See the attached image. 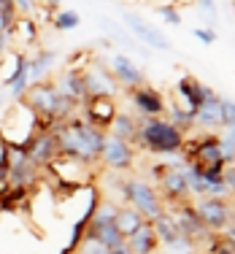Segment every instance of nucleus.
I'll list each match as a JSON object with an SVG mask.
<instances>
[{
	"label": "nucleus",
	"mask_w": 235,
	"mask_h": 254,
	"mask_svg": "<svg viewBox=\"0 0 235 254\" xmlns=\"http://www.w3.org/2000/svg\"><path fill=\"white\" fill-rule=\"evenodd\" d=\"M54 135H57V149L59 154L73 157L78 162H87L95 165L100 160V149H103L106 132L98 127L87 125L84 119H68V122L54 127Z\"/></svg>",
	"instance_id": "obj_1"
},
{
	"label": "nucleus",
	"mask_w": 235,
	"mask_h": 254,
	"mask_svg": "<svg viewBox=\"0 0 235 254\" xmlns=\"http://www.w3.org/2000/svg\"><path fill=\"white\" fill-rule=\"evenodd\" d=\"M152 227H154V233H157V238H160V246H168V244H173V241L178 238V227H176V222H173V216L168 214V208L162 211L157 219H152Z\"/></svg>",
	"instance_id": "obj_24"
},
{
	"label": "nucleus",
	"mask_w": 235,
	"mask_h": 254,
	"mask_svg": "<svg viewBox=\"0 0 235 254\" xmlns=\"http://www.w3.org/2000/svg\"><path fill=\"white\" fill-rule=\"evenodd\" d=\"M200 14L214 25L216 22V0H200Z\"/></svg>",
	"instance_id": "obj_34"
},
{
	"label": "nucleus",
	"mask_w": 235,
	"mask_h": 254,
	"mask_svg": "<svg viewBox=\"0 0 235 254\" xmlns=\"http://www.w3.org/2000/svg\"><path fill=\"white\" fill-rule=\"evenodd\" d=\"M192 35H195L200 44H206V46H211L216 41V33L214 30H206V27H197V30H192Z\"/></svg>",
	"instance_id": "obj_35"
},
{
	"label": "nucleus",
	"mask_w": 235,
	"mask_h": 254,
	"mask_svg": "<svg viewBox=\"0 0 235 254\" xmlns=\"http://www.w3.org/2000/svg\"><path fill=\"white\" fill-rule=\"evenodd\" d=\"M157 181H160V197L162 203H186L189 197V187L184 181V173L178 165H165V168H157Z\"/></svg>",
	"instance_id": "obj_7"
},
{
	"label": "nucleus",
	"mask_w": 235,
	"mask_h": 254,
	"mask_svg": "<svg viewBox=\"0 0 235 254\" xmlns=\"http://www.w3.org/2000/svg\"><path fill=\"white\" fill-rule=\"evenodd\" d=\"M135 143L152 154H176L184 149V132L176 130L168 119L154 117V119H143L138 125Z\"/></svg>",
	"instance_id": "obj_3"
},
{
	"label": "nucleus",
	"mask_w": 235,
	"mask_h": 254,
	"mask_svg": "<svg viewBox=\"0 0 235 254\" xmlns=\"http://www.w3.org/2000/svg\"><path fill=\"white\" fill-rule=\"evenodd\" d=\"M59 3H62V0H46V5H49V11H52V8H59Z\"/></svg>",
	"instance_id": "obj_39"
},
{
	"label": "nucleus",
	"mask_w": 235,
	"mask_h": 254,
	"mask_svg": "<svg viewBox=\"0 0 235 254\" xmlns=\"http://www.w3.org/2000/svg\"><path fill=\"white\" fill-rule=\"evenodd\" d=\"M143 216L138 214L135 208H130V205H119V211H117V219H114V225H117L119 230V235H122L124 241L130 238V235H135L138 233V227L143 225Z\"/></svg>",
	"instance_id": "obj_22"
},
{
	"label": "nucleus",
	"mask_w": 235,
	"mask_h": 254,
	"mask_svg": "<svg viewBox=\"0 0 235 254\" xmlns=\"http://www.w3.org/2000/svg\"><path fill=\"white\" fill-rule=\"evenodd\" d=\"M222 138H225L230 146H235V127H225V135H222Z\"/></svg>",
	"instance_id": "obj_38"
},
{
	"label": "nucleus",
	"mask_w": 235,
	"mask_h": 254,
	"mask_svg": "<svg viewBox=\"0 0 235 254\" xmlns=\"http://www.w3.org/2000/svg\"><path fill=\"white\" fill-rule=\"evenodd\" d=\"M195 125L206 127V130H216V127H222V98L214 92V89H208V95L203 98L200 106H197Z\"/></svg>",
	"instance_id": "obj_17"
},
{
	"label": "nucleus",
	"mask_w": 235,
	"mask_h": 254,
	"mask_svg": "<svg viewBox=\"0 0 235 254\" xmlns=\"http://www.w3.org/2000/svg\"><path fill=\"white\" fill-rule=\"evenodd\" d=\"M127 246L132 249V254H157V249H160V238H157L152 222H143V225L138 227V233L127 238Z\"/></svg>",
	"instance_id": "obj_19"
},
{
	"label": "nucleus",
	"mask_w": 235,
	"mask_h": 254,
	"mask_svg": "<svg viewBox=\"0 0 235 254\" xmlns=\"http://www.w3.org/2000/svg\"><path fill=\"white\" fill-rule=\"evenodd\" d=\"M138 125H141V122H138L132 114L117 111V117H114L111 127H108V135L122 138V141H127V143H135V138H138Z\"/></svg>",
	"instance_id": "obj_21"
},
{
	"label": "nucleus",
	"mask_w": 235,
	"mask_h": 254,
	"mask_svg": "<svg viewBox=\"0 0 235 254\" xmlns=\"http://www.w3.org/2000/svg\"><path fill=\"white\" fill-rule=\"evenodd\" d=\"M5 46H8V30H0V57L5 54Z\"/></svg>",
	"instance_id": "obj_37"
},
{
	"label": "nucleus",
	"mask_w": 235,
	"mask_h": 254,
	"mask_svg": "<svg viewBox=\"0 0 235 254\" xmlns=\"http://www.w3.org/2000/svg\"><path fill=\"white\" fill-rule=\"evenodd\" d=\"M162 249H165V254H195V241H189V238H184V235H178L173 244L162 246Z\"/></svg>",
	"instance_id": "obj_28"
},
{
	"label": "nucleus",
	"mask_w": 235,
	"mask_h": 254,
	"mask_svg": "<svg viewBox=\"0 0 235 254\" xmlns=\"http://www.w3.org/2000/svg\"><path fill=\"white\" fill-rule=\"evenodd\" d=\"M122 200H127L130 208H135L146 222L157 219L165 211V203H162L160 192L143 179H122Z\"/></svg>",
	"instance_id": "obj_4"
},
{
	"label": "nucleus",
	"mask_w": 235,
	"mask_h": 254,
	"mask_svg": "<svg viewBox=\"0 0 235 254\" xmlns=\"http://www.w3.org/2000/svg\"><path fill=\"white\" fill-rule=\"evenodd\" d=\"M122 22L127 25V33L132 35L135 41H141L146 49H157V52H171V41L160 33L157 27H152L143 16L132 14V11H124L122 14Z\"/></svg>",
	"instance_id": "obj_6"
},
{
	"label": "nucleus",
	"mask_w": 235,
	"mask_h": 254,
	"mask_svg": "<svg viewBox=\"0 0 235 254\" xmlns=\"http://www.w3.org/2000/svg\"><path fill=\"white\" fill-rule=\"evenodd\" d=\"M84 235L87 238H92V241H98V244H103L106 249H114V246H119L122 244V235H119V230H117V225H95V222H89L87 225V230H84Z\"/></svg>",
	"instance_id": "obj_23"
},
{
	"label": "nucleus",
	"mask_w": 235,
	"mask_h": 254,
	"mask_svg": "<svg viewBox=\"0 0 235 254\" xmlns=\"http://www.w3.org/2000/svg\"><path fill=\"white\" fill-rule=\"evenodd\" d=\"M8 38L19 41L22 46H33L38 41V22H35V16H16L14 25L8 27Z\"/></svg>",
	"instance_id": "obj_20"
},
{
	"label": "nucleus",
	"mask_w": 235,
	"mask_h": 254,
	"mask_svg": "<svg viewBox=\"0 0 235 254\" xmlns=\"http://www.w3.org/2000/svg\"><path fill=\"white\" fill-rule=\"evenodd\" d=\"M46 168H49L54 176H57V181L76 187V184H87V179H89V168H92V165H87V162H78V160H73V157L57 154Z\"/></svg>",
	"instance_id": "obj_11"
},
{
	"label": "nucleus",
	"mask_w": 235,
	"mask_h": 254,
	"mask_svg": "<svg viewBox=\"0 0 235 254\" xmlns=\"http://www.w3.org/2000/svg\"><path fill=\"white\" fill-rule=\"evenodd\" d=\"M16 19V8H14V0H0V27L8 30Z\"/></svg>",
	"instance_id": "obj_29"
},
{
	"label": "nucleus",
	"mask_w": 235,
	"mask_h": 254,
	"mask_svg": "<svg viewBox=\"0 0 235 254\" xmlns=\"http://www.w3.org/2000/svg\"><path fill=\"white\" fill-rule=\"evenodd\" d=\"M206 95H208V87L200 84L195 76H184L181 81H178V98H181V103H184L181 108H186V111L195 114Z\"/></svg>",
	"instance_id": "obj_18"
},
{
	"label": "nucleus",
	"mask_w": 235,
	"mask_h": 254,
	"mask_svg": "<svg viewBox=\"0 0 235 254\" xmlns=\"http://www.w3.org/2000/svg\"><path fill=\"white\" fill-rule=\"evenodd\" d=\"M168 111H171V122L176 130H181V132H186V130H192L195 127V114L192 111H186V108H181V106H168Z\"/></svg>",
	"instance_id": "obj_26"
},
{
	"label": "nucleus",
	"mask_w": 235,
	"mask_h": 254,
	"mask_svg": "<svg viewBox=\"0 0 235 254\" xmlns=\"http://www.w3.org/2000/svg\"><path fill=\"white\" fill-rule=\"evenodd\" d=\"M14 8L19 16H35V0H14Z\"/></svg>",
	"instance_id": "obj_33"
},
{
	"label": "nucleus",
	"mask_w": 235,
	"mask_h": 254,
	"mask_svg": "<svg viewBox=\"0 0 235 254\" xmlns=\"http://www.w3.org/2000/svg\"><path fill=\"white\" fill-rule=\"evenodd\" d=\"M0 111H3V87H0Z\"/></svg>",
	"instance_id": "obj_40"
},
{
	"label": "nucleus",
	"mask_w": 235,
	"mask_h": 254,
	"mask_svg": "<svg viewBox=\"0 0 235 254\" xmlns=\"http://www.w3.org/2000/svg\"><path fill=\"white\" fill-rule=\"evenodd\" d=\"M78 254H111V249H106L103 244H98V241H92V238L84 235L81 244H78Z\"/></svg>",
	"instance_id": "obj_30"
},
{
	"label": "nucleus",
	"mask_w": 235,
	"mask_h": 254,
	"mask_svg": "<svg viewBox=\"0 0 235 254\" xmlns=\"http://www.w3.org/2000/svg\"><path fill=\"white\" fill-rule=\"evenodd\" d=\"M192 208L200 216L203 227H206L208 233L225 230L230 225V205H227V200H222V197H197V200L192 203Z\"/></svg>",
	"instance_id": "obj_8"
},
{
	"label": "nucleus",
	"mask_w": 235,
	"mask_h": 254,
	"mask_svg": "<svg viewBox=\"0 0 235 254\" xmlns=\"http://www.w3.org/2000/svg\"><path fill=\"white\" fill-rule=\"evenodd\" d=\"M111 254H132V249L127 246V241H122L119 246H114V249H111Z\"/></svg>",
	"instance_id": "obj_36"
},
{
	"label": "nucleus",
	"mask_w": 235,
	"mask_h": 254,
	"mask_svg": "<svg viewBox=\"0 0 235 254\" xmlns=\"http://www.w3.org/2000/svg\"><path fill=\"white\" fill-rule=\"evenodd\" d=\"M100 162L114 173L130 171V168L135 165V149H132V143L122 141V138H114L106 132L103 149H100Z\"/></svg>",
	"instance_id": "obj_5"
},
{
	"label": "nucleus",
	"mask_w": 235,
	"mask_h": 254,
	"mask_svg": "<svg viewBox=\"0 0 235 254\" xmlns=\"http://www.w3.org/2000/svg\"><path fill=\"white\" fill-rule=\"evenodd\" d=\"M168 214L173 216V222H176L178 233L184 235V238L189 241H200V238H208V230L203 227L200 216L195 214V208H192V203H176L168 208Z\"/></svg>",
	"instance_id": "obj_9"
},
{
	"label": "nucleus",
	"mask_w": 235,
	"mask_h": 254,
	"mask_svg": "<svg viewBox=\"0 0 235 254\" xmlns=\"http://www.w3.org/2000/svg\"><path fill=\"white\" fill-rule=\"evenodd\" d=\"M54 89L59 92V98L70 100L73 106H81V103H87V89H84V78H81V70L76 68H68L65 73H59L54 78Z\"/></svg>",
	"instance_id": "obj_15"
},
{
	"label": "nucleus",
	"mask_w": 235,
	"mask_h": 254,
	"mask_svg": "<svg viewBox=\"0 0 235 254\" xmlns=\"http://www.w3.org/2000/svg\"><path fill=\"white\" fill-rule=\"evenodd\" d=\"M108 73L114 76V81L119 84V87H127V89H135L143 84V70L135 65V60L127 57V54L117 52L111 54V60H108Z\"/></svg>",
	"instance_id": "obj_12"
},
{
	"label": "nucleus",
	"mask_w": 235,
	"mask_h": 254,
	"mask_svg": "<svg viewBox=\"0 0 235 254\" xmlns=\"http://www.w3.org/2000/svg\"><path fill=\"white\" fill-rule=\"evenodd\" d=\"M157 14H160L168 25H181V14H178L173 5H160V8H157Z\"/></svg>",
	"instance_id": "obj_32"
},
{
	"label": "nucleus",
	"mask_w": 235,
	"mask_h": 254,
	"mask_svg": "<svg viewBox=\"0 0 235 254\" xmlns=\"http://www.w3.org/2000/svg\"><path fill=\"white\" fill-rule=\"evenodd\" d=\"M38 130H41L38 117H35V111L22 98L14 100L3 111V119H0V138H3L5 146L25 149Z\"/></svg>",
	"instance_id": "obj_2"
},
{
	"label": "nucleus",
	"mask_w": 235,
	"mask_h": 254,
	"mask_svg": "<svg viewBox=\"0 0 235 254\" xmlns=\"http://www.w3.org/2000/svg\"><path fill=\"white\" fill-rule=\"evenodd\" d=\"M114 117H117V103L114 98H89L84 103V122L108 132Z\"/></svg>",
	"instance_id": "obj_13"
},
{
	"label": "nucleus",
	"mask_w": 235,
	"mask_h": 254,
	"mask_svg": "<svg viewBox=\"0 0 235 254\" xmlns=\"http://www.w3.org/2000/svg\"><path fill=\"white\" fill-rule=\"evenodd\" d=\"M59 54L54 49H38L33 54V57H27V76H30V87L33 84H41L49 78V73L54 70V65H57Z\"/></svg>",
	"instance_id": "obj_16"
},
{
	"label": "nucleus",
	"mask_w": 235,
	"mask_h": 254,
	"mask_svg": "<svg viewBox=\"0 0 235 254\" xmlns=\"http://www.w3.org/2000/svg\"><path fill=\"white\" fill-rule=\"evenodd\" d=\"M100 25H103L106 30H108V35H111V38H117V41H122V44H127L130 49H138L135 46V41H132V35L127 33V30H122L117 25V22H111V19H100Z\"/></svg>",
	"instance_id": "obj_27"
},
{
	"label": "nucleus",
	"mask_w": 235,
	"mask_h": 254,
	"mask_svg": "<svg viewBox=\"0 0 235 254\" xmlns=\"http://www.w3.org/2000/svg\"><path fill=\"white\" fill-rule=\"evenodd\" d=\"M130 98H132V103H135V108H138V114H141L143 119H154V117H160V114L168 111L165 98H162V95L157 92L154 87H146V84H141V87L132 89Z\"/></svg>",
	"instance_id": "obj_14"
},
{
	"label": "nucleus",
	"mask_w": 235,
	"mask_h": 254,
	"mask_svg": "<svg viewBox=\"0 0 235 254\" xmlns=\"http://www.w3.org/2000/svg\"><path fill=\"white\" fill-rule=\"evenodd\" d=\"M52 25H54V30H59V33H68V30H76L81 25V16H78V11H73V8H59L57 14H52Z\"/></svg>",
	"instance_id": "obj_25"
},
{
	"label": "nucleus",
	"mask_w": 235,
	"mask_h": 254,
	"mask_svg": "<svg viewBox=\"0 0 235 254\" xmlns=\"http://www.w3.org/2000/svg\"><path fill=\"white\" fill-rule=\"evenodd\" d=\"M84 78V89H87V100L89 98H114L119 89V84L114 81V76L108 73L100 65H89V68L81 70Z\"/></svg>",
	"instance_id": "obj_10"
},
{
	"label": "nucleus",
	"mask_w": 235,
	"mask_h": 254,
	"mask_svg": "<svg viewBox=\"0 0 235 254\" xmlns=\"http://www.w3.org/2000/svg\"><path fill=\"white\" fill-rule=\"evenodd\" d=\"M222 127H235V100L222 98Z\"/></svg>",
	"instance_id": "obj_31"
}]
</instances>
